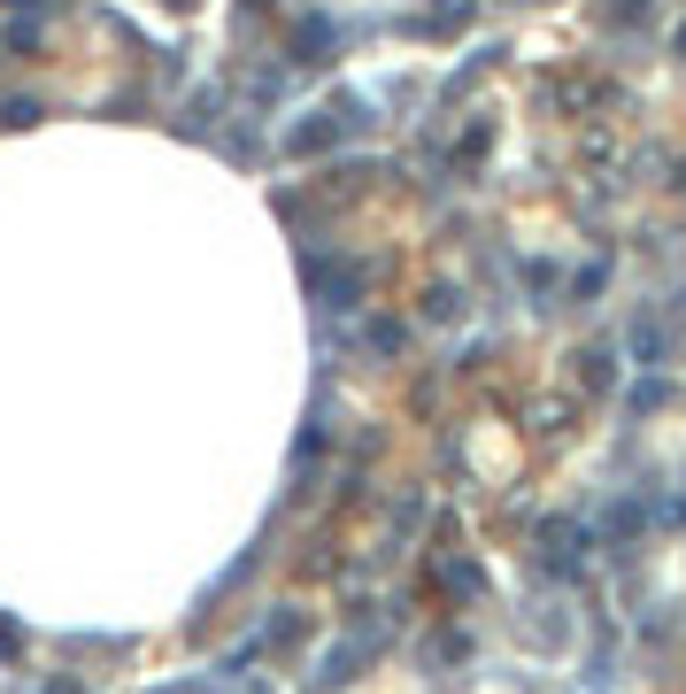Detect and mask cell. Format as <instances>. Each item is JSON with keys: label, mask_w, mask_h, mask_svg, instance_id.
Wrapping results in <instances>:
<instances>
[{"label": "cell", "mask_w": 686, "mask_h": 694, "mask_svg": "<svg viewBox=\"0 0 686 694\" xmlns=\"http://www.w3.org/2000/svg\"><path fill=\"white\" fill-rule=\"evenodd\" d=\"M625 347H633V363L664 370V363L679 355V317H672V309H641V317L625 325Z\"/></svg>", "instance_id": "cell-1"}, {"label": "cell", "mask_w": 686, "mask_h": 694, "mask_svg": "<svg viewBox=\"0 0 686 694\" xmlns=\"http://www.w3.org/2000/svg\"><path fill=\"white\" fill-rule=\"evenodd\" d=\"M309 286L325 294V309H355V294H362V271H355V263H309Z\"/></svg>", "instance_id": "cell-2"}, {"label": "cell", "mask_w": 686, "mask_h": 694, "mask_svg": "<svg viewBox=\"0 0 686 694\" xmlns=\"http://www.w3.org/2000/svg\"><path fill=\"white\" fill-rule=\"evenodd\" d=\"M648 502H610V518H602V540H633V532H648Z\"/></svg>", "instance_id": "cell-3"}, {"label": "cell", "mask_w": 686, "mask_h": 694, "mask_svg": "<svg viewBox=\"0 0 686 694\" xmlns=\"http://www.w3.org/2000/svg\"><path fill=\"white\" fill-rule=\"evenodd\" d=\"M294 47H301V62H325V54H332V47H340V23H332V16H309V23H301V39H294Z\"/></svg>", "instance_id": "cell-4"}, {"label": "cell", "mask_w": 686, "mask_h": 694, "mask_svg": "<svg viewBox=\"0 0 686 694\" xmlns=\"http://www.w3.org/2000/svg\"><path fill=\"white\" fill-rule=\"evenodd\" d=\"M664 401H672V386H664V378H648V386H633V394H625V409H633V417H641V409H664Z\"/></svg>", "instance_id": "cell-5"}, {"label": "cell", "mask_w": 686, "mask_h": 694, "mask_svg": "<svg viewBox=\"0 0 686 694\" xmlns=\"http://www.w3.org/2000/svg\"><path fill=\"white\" fill-rule=\"evenodd\" d=\"M424 23H432V31H463V23H471V0H440Z\"/></svg>", "instance_id": "cell-6"}, {"label": "cell", "mask_w": 686, "mask_h": 694, "mask_svg": "<svg viewBox=\"0 0 686 694\" xmlns=\"http://www.w3.org/2000/svg\"><path fill=\"white\" fill-rule=\"evenodd\" d=\"M586 386H610V347H586Z\"/></svg>", "instance_id": "cell-7"}, {"label": "cell", "mask_w": 686, "mask_h": 694, "mask_svg": "<svg viewBox=\"0 0 686 694\" xmlns=\"http://www.w3.org/2000/svg\"><path fill=\"white\" fill-rule=\"evenodd\" d=\"M664 518H672V524H686V479H679V494L664 502Z\"/></svg>", "instance_id": "cell-8"}]
</instances>
